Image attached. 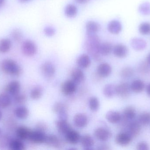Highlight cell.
I'll list each match as a JSON object with an SVG mask.
<instances>
[{
    "instance_id": "52a82bcc",
    "label": "cell",
    "mask_w": 150,
    "mask_h": 150,
    "mask_svg": "<svg viewBox=\"0 0 150 150\" xmlns=\"http://www.w3.org/2000/svg\"><path fill=\"white\" fill-rule=\"evenodd\" d=\"M133 137L127 132H122L118 134L115 138V142L117 144L126 146L130 144Z\"/></svg>"
},
{
    "instance_id": "7c38bea8",
    "label": "cell",
    "mask_w": 150,
    "mask_h": 150,
    "mask_svg": "<svg viewBox=\"0 0 150 150\" xmlns=\"http://www.w3.org/2000/svg\"><path fill=\"white\" fill-rule=\"evenodd\" d=\"M112 71V67L107 63H100L97 68V73L100 77H108L111 75Z\"/></svg>"
},
{
    "instance_id": "9c48e42d",
    "label": "cell",
    "mask_w": 150,
    "mask_h": 150,
    "mask_svg": "<svg viewBox=\"0 0 150 150\" xmlns=\"http://www.w3.org/2000/svg\"><path fill=\"white\" fill-rule=\"evenodd\" d=\"M41 70L44 76L48 78L52 77L55 73V67L50 62H46L43 63L41 65Z\"/></svg>"
},
{
    "instance_id": "cb8c5ba5",
    "label": "cell",
    "mask_w": 150,
    "mask_h": 150,
    "mask_svg": "<svg viewBox=\"0 0 150 150\" xmlns=\"http://www.w3.org/2000/svg\"><path fill=\"white\" fill-rule=\"evenodd\" d=\"M8 148L11 150H24L25 146L23 141L20 139H11L9 144Z\"/></svg>"
},
{
    "instance_id": "30bf717a",
    "label": "cell",
    "mask_w": 150,
    "mask_h": 150,
    "mask_svg": "<svg viewBox=\"0 0 150 150\" xmlns=\"http://www.w3.org/2000/svg\"><path fill=\"white\" fill-rule=\"evenodd\" d=\"M73 121L76 127L79 128H83L86 127L88 124V117L84 114H76L74 116Z\"/></svg>"
},
{
    "instance_id": "1f68e13d",
    "label": "cell",
    "mask_w": 150,
    "mask_h": 150,
    "mask_svg": "<svg viewBox=\"0 0 150 150\" xmlns=\"http://www.w3.org/2000/svg\"><path fill=\"white\" fill-rule=\"evenodd\" d=\"M11 99L8 94H0V108H7L11 105Z\"/></svg>"
},
{
    "instance_id": "9a60e30c",
    "label": "cell",
    "mask_w": 150,
    "mask_h": 150,
    "mask_svg": "<svg viewBox=\"0 0 150 150\" xmlns=\"http://www.w3.org/2000/svg\"><path fill=\"white\" fill-rule=\"evenodd\" d=\"M113 53L116 57L123 58L127 55L128 49L125 45L122 44H117L113 48Z\"/></svg>"
},
{
    "instance_id": "836d02e7",
    "label": "cell",
    "mask_w": 150,
    "mask_h": 150,
    "mask_svg": "<svg viewBox=\"0 0 150 150\" xmlns=\"http://www.w3.org/2000/svg\"><path fill=\"white\" fill-rule=\"evenodd\" d=\"M78 9L76 6L73 4L67 5L65 10V13L67 16L69 18L74 17L77 14Z\"/></svg>"
},
{
    "instance_id": "5bb4252c",
    "label": "cell",
    "mask_w": 150,
    "mask_h": 150,
    "mask_svg": "<svg viewBox=\"0 0 150 150\" xmlns=\"http://www.w3.org/2000/svg\"><path fill=\"white\" fill-rule=\"evenodd\" d=\"M55 124L59 132L64 135L72 129V127L67 120L58 119L55 121Z\"/></svg>"
},
{
    "instance_id": "c3c4849f",
    "label": "cell",
    "mask_w": 150,
    "mask_h": 150,
    "mask_svg": "<svg viewBox=\"0 0 150 150\" xmlns=\"http://www.w3.org/2000/svg\"><path fill=\"white\" fill-rule=\"evenodd\" d=\"M58 116H59V119L67 121L68 115L67 112H63L59 114Z\"/></svg>"
},
{
    "instance_id": "8d00e7d4",
    "label": "cell",
    "mask_w": 150,
    "mask_h": 150,
    "mask_svg": "<svg viewBox=\"0 0 150 150\" xmlns=\"http://www.w3.org/2000/svg\"><path fill=\"white\" fill-rule=\"evenodd\" d=\"M43 90L40 86H36L32 90L30 93V96L32 99L38 100L42 97Z\"/></svg>"
},
{
    "instance_id": "3957f363",
    "label": "cell",
    "mask_w": 150,
    "mask_h": 150,
    "mask_svg": "<svg viewBox=\"0 0 150 150\" xmlns=\"http://www.w3.org/2000/svg\"><path fill=\"white\" fill-rule=\"evenodd\" d=\"M22 50L23 53L25 56L30 57L33 56L37 52V46L33 41L27 40L23 43Z\"/></svg>"
},
{
    "instance_id": "d590c367",
    "label": "cell",
    "mask_w": 150,
    "mask_h": 150,
    "mask_svg": "<svg viewBox=\"0 0 150 150\" xmlns=\"http://www.w3.org/2000/svg\"><path fill=\"white\" fill-rule=\"evenodd\" d=\"M89 108L92 112H97L100 106V102L98 98L92 97L90 98L88 101Z\"/></svg>"
},
{
    "instance_id": "f5cc1de1",
    "label": "cell",
    "mask_w": 150,
    "mask_h": 150,
    "mask_svg": "<svg viewBox=\"0 0 150 150\" xmlns=\"http://www.w3.org/2000/svg\"><path fill=\"white\" fill-rule=\"evenodd\" d=\"M147 62L148 63H149V64H150V53L148 55V56H147Z\"/></svg>"
},
{
    "instance_id": "8fae6325",
    "label": "cell",
    "mask_w": 150,
    "mask_h": 150,
    "mask_svg": "<svg viewBox=\"0 0 150 150\" xmlns=\"http://www.w3.org/2000/svg\"><path fill=\"white\" fill-rule=\"evenodd\" d=\"M66 141L73 145L77 144L80 141V136L79 133L76 130L72 129L65 135Z\"/></svg>"
},
{
    "instance_id": "5b68a950",
    "label": "cell",
    "mask_w": 150,
    "mask_h": 150,
    "mask_svg": "<svg viewBox=\"0 0 150 150\" xmlns=\"http://www.w3.org/2000/svg\"><path fill=\"white\" fill-rule=\"evenodd\" d=\"M77 84L72 80H68L62 83L61 86L62 92L65 96L72 95L76 90Z\"/></svg>"
},
{
    "instance_id": "8992f818",
    "label": "cell",
    "mask_w": 150,
    "mask_h": 150,
    "mask_svg": "<svg viewBox=\"0 0 150 150\" xmlns=\"http://www.w3.org/2000/svg\"><path fill=\"white\" fill-rule=\"evenodd\" d=\"M95 137L100 141H106L111 136L112 133L107 129L103 127H99L96 129L94 132Z\"/></svg>"
},
{
    "instance_id": "bcb514c9",
    "label": "cell",
    "mask_w": 150,
    "mask_h": 150,
    "mask_svg": "<svg viewBox=\"0 0 150 150\" xmlns=\"http://www.w3.org/2000/svg\"><path fill=\"white\" fill-rule=\"evenodd\" d=\"M137 150H149V144L144 141L141 142L137 145Z\"/></svg>"
},
{
    "instance_id": "6da1fadb",
    "label": "cell",
    "mask_w": 150,
    "mask_h": 150,
    "mask_svg": "<svg viewBox=\"0 0 150 150\" xmlns=\"http://www.w3.org/2000/svg\"><path fill=\"white\" fill-rule=\"evenodd\" d=\"M86 39L84 43V47L88 53L96 61L101 59L99 53L100 41L99 37L96 33H86Z\"/></svg>"
},
{
    "instance_id": "d4e9b609",
    "label": "cell",
    "mask_w": 150,
    "mask_h": 150,
    "mask_svg": "<svg viewBox=\"0 0 150 150\" xmlns=\"http://www.w3.org/2000/svg\"><path fill=\"white\" fill-rule=\"evenodd\" d=\"M86 33H96L100 31V25L93 21H89L86 25Z\"/></svg>"
},
{
    "instance_id": "f546056e",
    "label": "cell",
    "mask_w": 150,
    "mask_h": 150,
    "mask_svg": "<svg viewBox=\"0 0 150 150\" xmlns=\"http://www.w3.org/2000/svg\"><path fill=\"white\" fill-rule=\"evenodd\" d=\"M145 87L144 82L141 80H136L132 82L130 88L135 93H140L144 90Z\"/></svg>"
},
{
    "instance_id": "4316f807",
    "label": "cell",
    "mask_w": 150,
    "mask_h": 150,
    "mask_svg": "<svg viewBox=\"0 0 150 150\" xmlns=\"http://www.w3.org/2000/svg\"><path fill=\"white\" fill-rule=\"evenodd\" d=\"M112 45L109 42L100 43L99 47V53L100 55L106 56L110 54L113 50Z\"/></svg>"
},
{
    "instance_id": "44dd1931",
    "label": "cell",
    "mask_w": 150,
    "mask_h": 150,
    "mask_svg": "<svg viewBox=\"0 0 150 150\" xmlns=\"http://www.w3.org/2000/svg\"><path fill=\"white\" fill-rule=\"evenodd\" d=\"M81 145L85 150H91L94 144V141L93 137L89 134L83 136L80 138Z\"/></svg>"
},
{
    "instance_id": "60d3db41",
    "label": "cell",
    "mask_w": 150,
    "mask_h": 150,
    "mask_svg": "<svg viewBox=\"0 0 150 150\" xmlns=\"http://www.w3.org/2000/svg\"><path fill=\"white\" fill-rule=\"evenodd\" d=\"M134 74L133 69L129 67H126L122 70L120 72V76L124 78H129Z\"/></svg>"
},
{
    "instance_id": "7dc6e473",
    "label": "cell",
    "mask_w": 150,
    "mask_h": 150,
    "mask_svg": "<svg viewBox=\"0 0 150 150\" xmlns=\"http://www.w3.org/2000/svg\"><path fill=\"white\" fill-rule=\"evenodd\" d=\"M47 129V127L45 123L39 122L36 125V129H37V130H40V131L45 132Z\"/></svg>"
},
{
    "instance_id": "2e32d148",
    "label": "cell",
    "mask_w": 150,
    "mask_h": 150,
    "mask_svg": "<svg viewBox=\"0 0 150 150\" xmlns=\"http://www.w3.org/2000/svg\"><path fill=\"white\" fill-rule=\"evenodd\" d=\"M31 130L25 126H20L16 130V135L17 138L23 141L28 140Z\"/></svg>"
},
{
    "instance_id": "f6af8a7d",
    "label": "cell",
    "mask_w": 150,
    "mask_h": 150,
    "mask_svg": "<svg viewBox=\"0 0 150 150\" xmlns=\"http://www.w3.org/2000/svg\"><path fill=\"white\" fill-rule=\"evenodd\" d=\"M44 31L45 34L48 37H52L55 34V30L52 26H46V27H45Z\"/></svg>"
},
{
    "instance_id": "ba28073f",
    "label": "cell",
    "mask_w": 150,
    "mask_h": 150,
    "mask_svg": "<svg viewBox=\"0 0 150 150\" xmlns=\"http://www.w3.org/2000/svg\"><path fill=\"white\" fill-rule=\"evenodd\" d=\"M116 94L119 97L126 98L129 96L131 92L130 85L127 83H121L116 86Z\"/></svg>"
},
{
    "instance_id": "7bdbcfd3",
    "label": "cell",
    "mask_w": 150,
    "mask_h": 150,
    "mask_svg": "<svg viewBox=\"0 0 150 150\" xmlns=\"http://www.w3.org/2000/svg\"><path fill=\"white\" fill-rule=\"evenodd\" d=\"M14 101L16 104L18 105H23L27 100V97L24 94L18 93L14 96Z\"/></svg>"
},
{
    "instance_id": "681fc988",
    "label": "cell",
    "mask_w": 150,
    "mask_h": 150,
    "mask_svg": "<svg viewBox=\"0 0 150 150\" xmlns=\"http://www.w3.org/2000/svg\"><path fill=\"white\" fill-rule=\"evenodd\" d=\"M146 91H147V94L150 97V84L147 85L146 88Z\"/></svg>"
},
{
    "instance_id": "ac0fdd59",
    "label": "cell",
    "mask_w": 150,
    "mask_h": 150,
    "mask_svg": "<svg viewBox=\"0 0 150 150\" xmlns=\"http://www.w3.org/2000/svg\"><path fill=\"white\" fill-rule=\"evenodd\" d=\"M71 80L76 84L81 83L85 79V75L82 70L79 68H75L71 71Z\"/></svg>"
},
{
    "instance_id": "f1b7e54d",
    "label": "cell",
    "mask_w": 150,
    "mask_h": 150,
    "mask_svg": "<svg viewBox=\"0 0 150 150\" xmlns=\"http://www.w3.org/2000/svg\"><path fill=\"white\" fill-rule=\"evenodd\" d=\"M131 45L132 47L137 51L143 50L146 47V42L142 39L135 38L131 41Z\"/></svg>"
},
{
    "instance_id": "484cf974",
    "label": "cell",
    "mask_w": 150,
    "mask_h": 150,
    "mask_svg": "<svg viewBox=\"0 0 150 150\" xmlns=\"http://www.w3.org/2000/svg\"><path fill=\"white\" fill-rule=\"evenodd\" d=\"M14 113L16 117L18 119H25L29 116V111L26 107L21 106L15 109Z\"/></svg>"
},
{
    "instance_id": "e0dca14e",
    "label": "cell",
    "mask_w": 150,
    "mask_h": 150,
    "mask_svg": "<svg viewBox=\"0 0 150 150\" xmlns=\"http://www.w3.org/2000/svg\"><path fill=\"white\" fill-rule=\"evenodd\" d=\"M21 85L17 81H12L10 82L5 88V90L9 94L14 96L19 93Z\"/></svg>"
},
{
    "instance_id": "277c9868",
    "label": "cell",
    "mask_w": 150,
    "mask_h": 150,
    "mask_svg": "<svg viewBox=\"0 0 150 150\" xmlns=\"http://www.w3.org/2000/svg\"><path fill=\"white\" fill-rule=\"evenodd\" d=\"M46 137L45 132L35 129L31 131L28 141L35 144H41L45 143Z\"/></svg>"
},
{
    "instance_id": "f907efd6",
    "label": "cell",
    "mask_w": 150,
    "mask_h": 150,
    "mask_svg": "<svg viewBox=\"0 0 150 150\" xmlns=\"http://www.w3.org/2000/svg\"><path fill=\"white\" fill-rule=\"evenodd\" d=\"M76 2L78 3L83 4L86 3V2L88 1L89 0H75Z\"/></svg>"
},
{
    "instance_id": "ee69618b",
    "label": "cell",
    "mask_w": 150,
    "mask_h": 150,
    "mask_svg": "<svg viewBox=\"0 0 150 150\" xmlns=\"http://www.w3.org/2000/svg\"><path fill=\"white\" fill-rule=\"evenodd\" d=\"M139 11L143 15H150V4L145 3L142 4L139 7Z\"/></svg>"
},
{
    "instance_id": "4dcf8cb0",
    "label": "cell",
    "mask_w": 150,
    "mask_h": 150,
    "mask_svg": "<svg viewBox=\"0 0 150 150\" xmlns=\"http://www.w3.org/2000/svg\"><path fill=\"white\" fill-rule=\"evenodd\" d=\"M116 86L111 84L105 85L103 89V93L106 97H113L116 94Z\"/></svg>"
},
{
    "instance_id": "74e56055",
    "label": "cell",
    "mask_w": 150,
    "mask_h": 150,
    "mask_svg": "<svg viewBox=\"0 0 150 150\" xmlns=\"http://www.w3.org/2000/svg\"><path fill=\"white\" fill-rule=\"evenodd\" d=\"M138 122L142 125L146 126L150 123V113L144 112L140 114L138 118Z\"/></svg>"
},
{
    "instance_id": "f35d334b",
    "label": "cell",
    "mask_w": 150,
    "mask_h": 150,
    "mask_svg": "<svg viewBox=\"0 0 150 150\" xmlns=\"http://www.w3.org/2000/svg\"><path fill=\"white\" fill-rule=\"evenodd\" d=\"M11 138L7 135H4L0 137V149H4L8 147Z\"/></svg>"
},
{
    "instance_id": "83f0119b",
    "label": "cell",
    "mask_w": 150,
    "mask_h": 150,
    "mask_svg": "<svg viewBox=\"0 0 150 150\" xmlns=\"http://www.w3.org/2000/svg\"><path fill=\"white\" fill-rule=\"evenodd\" d=\"M136 111L132 106H128L124 109L123 112V117L126 121H131L135 117Z\"/></svg>"
},
{
    "instance_id": "d6a6232c",
    "label": "cell",
    "mask_w": 150,
    "mask_h": 150,
    "mask_svg": "<svg viewBox=\"0 0 150 150\" xmlns=\"http://www.w3.org/2000/svg\"><path fill=\"white\" fill-rule=\"evenodd\" d=\"M11 43L8 38H3L0 40V53H4L9 51Z\"/></svg>"
},
{
    "instance_id": "816d5d0a",
    "label": "cell",
    "mask_w": 150,
    "mask_h": 150,
    "mask_svg": "<svg viewBox=\"0 0 150 150\" xmlns=\"http://www.w3.org/2000/svg\"><path fill=\"white\" fill-rule=\"evenodd\" d=\"M5 2V0H0V8L4 5Z\"/></svg>"
},
{
    "instance_id": "7a4b0ae2",
    "label": "cell",
    "mask_w": 150,
    "mask_h": 150,
    "mask_svg": "<svg viewBox=\"0 0 150 150\" xmlns=\"http://www.w3.org/2000/svg\"><path fill=\"white\" fill-rule=\"evenodd\" d=\"M1 67L5 74L12 76H19L22 72L21 67L11 59H7L3 60Z\"/></svg>"
},
{
    "instance_id": "4fadbf2b",
    "label": "cell",
    "mask_w": 150,
    "mask_h": 150,
    "mask_svg": "<svg viewBox=\"0 0 150 150\" xmlns=\"http://www.w3.org/2000/svg\"><path fill=\"white\" fill-rule=\"evenodd\" d=\"M127 133L132 137L138 136L141 132V124L138 121H133L130 122L128 125Z\"/></svg>"
},
{
    "instance_id": "ab89813d",
    "label": "cell",
    "mask_w": 150,
    "mask_h": 150,
    "mask_svg": "<svg viewBox=\"0 0 150 150\" xmlns=\"http://www.w3.org/2000/svg\"><path fill=\"white\" fill-rule=\"evenodd\" d=\"M11 35L12 39L16 42H20L22 41L23 38V33L21 31L18 29H15L12 30Z\"/></svg>"
},
{
    "instance_id": "b9f144b4",
    "label": "cell",
    "mask_w": 150,
    "mask_h": 150,
    "mask_svg": "<svg viewBox=\"0 0 150 150\" xmlns=\"http://www.w3.org/2000/svg\"><path fill=\"white\" fill-rule=\"evenodd\" d=\"M139 31L140 33L143 35L148 34L150 33V23H143L140 25Z\"/></svg>"
},
{
    "instance_id": "e575fe53",
    "label": "cell",
    "mask_w": 150,
    "mask_h": 150,
    "mask_svg": "<svg viewBox=\"0 0 150 150\" xmlns=\"http://www.w3.org/2000/svg\"><path fill=\"white\" fill-rule=\"evenodd\" d=\"M67 106L65 103L62 102H56L54 105L52 110L54 112L59 114L61 113L67 111Z\"/></svg>"
},
{
    "instance_id": "d6986e66",
    "label": "cell",
    "mask_w": 150,
    "mask_h": 150,
    "mask_svg": "<svg viewBox=\"0 0 150 150\" xmlns=\"http://www.w3.org/2000/svg\"><path fill=\"white\" fill-rule=\"evenodd\" d=\"M45 143L48 146L54 148H58L62 146L60 139L55 135L50 134L46 135Z\"/></svg>"
},
{
    "instance_id": "7402d4cb",
    "label": "cell",
    "mask_w": 150,
    "mask_h": 150,
    "mask_svg": "<svg viewBox=\"0 0 150 150\" xmlns=\"http://www.w3.org/2000/svg\"><path fill=\"white\" fill-rule=\"evenodd\" d=\"M76 63L79 68L86 69L90 67L91 64V60L88 55L83 54L78 58Z\"/></svg>"
},
{
    "instance_id": "db71d44e",
    "label": "cell",
    "mask_w": 150,
    "mask_h": 150,
    "mask_svg": "<svg viewBox=\"0 0 150 150\" xmlns=\"http://www.w3.org/2000/svg\"><path fill=\"white\" fill-rule=\"evenodd\" d=\"M19 1L21 2H25L30 1V0H19Z\"/></svg>"
},
{
    "instance_id": "11a10c76",
    "label": "cell",
    "mask_w": 150,
    "mask_h": 150,
    "mask_svg": "<svg viewBox=\"0 0 150 150\" xmlns=\"http://www.w3.org/2000/svg\"><path fill=\"white\" fill-rule=\"evenodd\" d=\"M2 117V114L0 110V121H1V119Z\"/></svg>"
},
{
    "instance_id": "9f6ffc18",
    "label": "cell",
    "mask_w": 150,
    "mask_h": 150,
    "mask_svg": "<svg viewBox=\"0 0 150 150\" xmlns=\"http://www.w3.org/2000/svg\"><path fill=\"white\" fill-rule=\"evenodd\" d=\"M1 128H0V136H1Z\"/></svg>"
},
{
    "instance_id": "603a6c76",
    "label": "cell",
    "mask_w": 150,
    "mask_h": 150,
    "mask_svg": "<svg viewBox=\"0 0 150 150\" xmlns=\"http://www.w3.org/2000/svg\"><path fill=\"white\" fill-rule=\"evenodd\" d=\"M108 29L111 33L117 34L121 31L122 26L121 23L118 20H112L108 23Z\"/></svg>"
},
{
    "instance_id": "ffe728a7",
    "label": "cell",
    "mask_w": 150,
    "mask_h": 150,
    "mask_svg": "<svg viewBox=\"0 0 150 150\" xmlns=\"http://www.w3.org/2000/svg\"><path fill=\"white\" fill-rule=\"evenodd\" d=\"M105 117L108 121L112 124L119 123L122 119V116L121 114L115 111H110L108 112Z\"/></svg>"
}]
</instances>
